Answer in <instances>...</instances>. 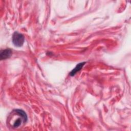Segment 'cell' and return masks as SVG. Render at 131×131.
<instances>
[{
	"label": "cell",
	"instance_id": "1",
	"mask_svg": "<svg viewBox=\"0 0 131 131\" xmlns=\"http://www.w3.org/2000/svg\"><path fill=\"white\" fill-rule=\"evenodd\" d=\"M27 121L26 113L20 109L13 110L7 119L8 124L12 128H17L23 126Z\"/></svg>",
	"mask_w": 131,
	"mask_h": 131
},
{
	"label": "cell",
	"instance_id": "2",
	"mask_svg": "<svg viewBox=\"0 0 131 131\" xmlns=\"http://www.w3.org/2000/svg\"><path fill=\"white\" fill-rule=\"evenodd\" d=\"M25 41L24 35L17 32H15L12 35V42L15 47H20L23 46Z\"/></svg>",
	"mask_w": 131,
	"mask_h": 131
},
{
	"label": "cell",
	"instance_id": "3",
	"mask_svg": "<svg viewBox=\"0 0 131 131\" xmlns=\"http://www.w3.org/2000/svg\"><path fill=\"white\" fill-rule=\"evenodd\" d=\"M12 51L9 49L2 50L0 53L1 59H6L10 58L12 55Z\"/></svg>",
	"mask_w": 131,
	"mask_h": 131
},
{
	"label": "cell",
	"instance_id": "4",
	"mask_svg": "<svg viewBox=\"0 0 131 131\" xmlns=\"http://www.w3.org/2000/svg\"><path fill=\"white\" fill-rule=\"evenodd\" d=\"M85 63V62H83L79 63V64H77L76 66V67H75L73 70H72V71L70 72V75L71 76H74V75H75L76 73L77 72L81 70V69L83 67V66L84 65Z\"/></svg>",
	"mask_w": 131,
	"mask_h": 131
}]
</instances>
